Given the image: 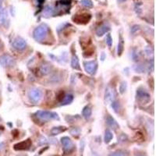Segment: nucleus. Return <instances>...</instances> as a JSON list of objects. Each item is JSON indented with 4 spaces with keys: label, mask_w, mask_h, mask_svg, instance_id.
Segmentation results:
<instances>
[{
    "label": "nucleus",
    "mask_w": 156,
    "mask_h": 156,
    "mask_svg": "<svg viewBox=\"0 0 156 156\" xmlns=\"http://www.w3.org/2000/svg\"><path fill=\"white\" fill-rule=\"evenodd\" d=\"M74 20L77 21V23H87V22H88L90 20V19H91V16L88 15V14H85V15H80V16H77V17L75 18L74 17Z\"/></svg>",
    "instance_id": "17"
},
{
    "label": "nucleus",
    "mask_w": 156,
    "mask_h": 156,
    "mask_svg": "<svg viewBox=\"0 0 156 156\" xmlns=\"http://www.w3.org/2000/svg\"><path fill=\"white\" fill-rule=\"evenodd\" d=\"M15 59L9 55H0V66L3 67H10L15 65Z\"/></svg>",
    "instance_id": "7"
},
{
    "label": "nucleus",
    "mask_w": 156,
    "mask_h": 156,
    "mask_svg": "<svg viewBox=\"0 0 156 156\" xmlns=\"http://www.w3.org/2000/svg\"><path fill=\"white\" fill-rule=\"evenodd\" d=\"M3 0H0V9H3Z\"/></svg>",
    "instance_id": "38"
},
{
    "label": "nucleus",
    "mask_w": 156,
    "mask_h": 156,
    "mask_svg": "<svg viewBox=\"0 0 156 156\" xmlns=\"http://www.w3.org/2000/svg\"><path fill=\"white\" fill-rule=\"evenodd\" d=\"M36 117L43 121H49L51 119H59L58 114L54 112L45 110H39L36 113Z\"/></svg>",
    "instance_id": "2"
},
{
    "label": "nucleus",
    "mask_w": 156,
    "mask_h": 156,
    "mask_svg": "<svg viewBox=\"0 0 156 156\" xmlns=\"http://www.w3.org/2000/svg\"><path fill=\"white\" fill-rule=\"evenodd\" d=\"M84 146H85V142L84 140L80 142V155L83 156V152H84Z\"/></svg>",
    "instance_id": "34"
},
{
    "label": "nucleus",
    "mask_w": 156,
    "mask_h": 156,
    "mask_svg": "<svg viewBox=\"0 0 156 156\" xmlns=\"http://www.w3.org/2000/svg\"><path fill=\"white\" fill-rule=\"evenodd\" d=\"M43 16L44 17H50L55 14V9L52 6H47L43 10Z\"/></svg>",
    "instance_id": "13"
},
{
    "label": "nucleus",
    "mask_w": 156,
    "mask_h": 156,
    "mask_svg": "<svg viewBox=\"0 0 156 156\" xmlns=\"http://www.w3.org/2000/svg\"><path fill=\"white\" fill-rule=\"evenodd\" d=\"M134 70L137 73H144V70H145V69H144V66H143V64H141V63L135 65L134 66Z\"/></svg>",
    "instance_id": "24"
},
{
    "label": "nucleus",
    "mask_w": 156,
    "mask_h": 156,
    "mask_svg": "<svg viewBox=\"0 0 156 156\" xmlns=\"http://www.w3.org/2000/svg\"><path fill=\"white\" fill-rule=\"evenodd\" d=\"M61 143L63 148V151L66 154L70 153L74 149V142L72 141L70 138L68 137H63L61 138Z\"/></svg>",
    "instance_id": "4"
},
{
    "label": "nucleus",
    "mask_w": 156,
    "mask_h": 156,
    "mask_svg": "<svg viewBox=\"0 0 156 156\" xmlns=\"http://www.w3.org/2000/svg\"><path fill=\"white\" fill-rule=\"evenodd\" d=\"M0 25L5 28H8L9 25V14L5 9H0Z\"/></svg>",
    "instance_id": "8"
},
{
    "label": "nucleus",
    "mask_w": 156,
    "mask_h": 156,
    "mask_svg": "<svg viewBox=\"0 0 156 156\" xmlns=\"http://www.w3.org/2000/svg\"><path fill=\"white\" fill-rule=\"evenodd\" d=\"M109 156H125V154L123 153L121 151H117L113 153H112Z\"/></svg>",
    "instance_id": "33"
},
{
    "label": "nucleus",
    "mask_w": 156,
    "mask_h": 156,
    "mask_svg": "<svg viewBox=\"0 0 156 156\" xmlns=\"http://www.w3.org/2000/svg\"><path fill=\"white\" fill-rule=\"evenodd\" d=\"M126 0H118V2L119 3H123V2H125Z\"/></svg>",
    "instance_id": "40"
},
{
    "label": "nucleus",
    "mask_w": 156,
    "mask_h": 156,
    "mask_svg": "<svg viewBox=\"0 0 156 156\" xmlns=\"http://www.w3.org/2000/svg\"><path fill=\"white\" fill-rule=\"evenodd\" d=\"M145 52H146V55L147 56H150V55H152L154 53V49L151 46H147L145 48Z\"/></svg>",
    "instance_id": "27"
},
{
    "label": "nucleus",
    "mask_w": 156,
    "mask_h": 156,
    "mask_svg": "<svg viewBox=\"0 0 156 156\" xmlns=\"http://www.w3.org/2000/svg\"><path fill=\"white\" fill-rule=\"evenodd\" d=\"M31 141L30 139H28L24 141L20 142L18 144L14 145V149L16 151H22V150H28L29 147H31Z\"/></svg>",
    "instance_id": "11"
},
{
    "label": "nucleus",
    "mask_w": 156,
    "mask_h": 156,
    "mask_svg": "<svg viewBox=\"0 0 156 156\" xmlns=\"http://www.w3.org/2000/svg\"><path fill=\"white\" fill-rule=\"evenodd\" d=\"M136 156H147L145 154H143V153H138V154H136Z\"/></svg>",
    "instance_id": "36"
},
{
    "label": "nucleus",
    "mask_w": 156,
    "mask_h": 156,
    "mask_svg": "<svg viewBox=\"0 0 156 156\" xmlns=\"http://www.w3.org/2000/svg\"><path fill=\"white\" fill-rule=\"evenodd\" d=\"M113 133L109 130H105V137H104V141L105 142L108 144V143H109L112 140H113Z\"/></svg>",
    "instance_id": "21"
},
{
    "label": "nucleus",
    "mask_w": 156,
    "mask_h": 156,
    "mask_svg": "<svg viewBox=\"0 0 156 156\" xmlns=\"http://www.w3.org/2000/svg\"><path fill=\"white\" fill-rule=\"evenodd\" d=\"M48 143V141H47V139H46L45 137H43V136H41L39 138V140H38V145H43V144H45Z\"/></svg>",
    "instance_id": "28"
},
{
    "label": "nucleus",
    "mask_w": 156,
    "mask_h": 156,
    "mask_svg": "<svg viewBox=\"0 0 156 156\" xmlns=\"http://www.w3.org/2000/svg\"><path fill=\"white\" fill-rule=\"evenodd\" d=\"M84 67L85 71L90 75H94L98 69V63L96 60L88 61L84 63Z\"/></svg>",
    "instance_id": "6"
},
{
    "label": "nucleus",
    "mask_w": 156,
    "mask_h": 156,
    "mask_svg": "<svg viewBox=\"0 0 156 156\" xmlns=\"http://www.w3.org/2000/svg\"><path fill=\"white\" fill-rule=\"evenodd\" d=\"M80 4L86 8H92L94 6V4L91 0H80Z\"/></svg>",
    "instance_id": "23"
},
{
    "label": "nucleus",
    "mask_w": 156,
    "mask_h": 156,
    "mask_svg": "<svg viewBox=\"0 0 156 156\" xmlns=\"http://www.w3.org/2000/svg\"><path fill=\"white\" fill-rule=\"evenodd\" d=\"M91 113H92L91 108L90 105H87V106H85V107L84 108L82 114H83V117H84L86 119H90V117H91Z\"/></svg>",
    "instance_id": "18"
},
{
    "label": "nucleus",
    "mask_w": 156,
    "mask_h": 156,
    "mask_svg": "<svg viewBox=\"0 0 156 156\" xmlns=\"http://www.w3.org/2000/svg\"><path fill=\"white\" fill-rule=\"evenodd\" d=\"M109 30H110V28H109V25L102 24L97 29L96 34H97V35H98V37H101V36H103L105 33H107Z\"/></svg>",
    "instance_id": "15"
},
{
    "label": "nucleus",
    "mask_w": 156,
    "mask_h": 156,
    "mask_svg": "<svg viewBox=\"0 0 156 156\" xmlns=\"http://www.w3.org/2000/svg\"><path fill=\"white\" fill-rule=\"evenodd\" d=\"M131 56H132V59H133V60H134V61H138V52H137L135 49H134V50L132 51Z\"/></svg>",
    "instance_id": "31"
},
{
    "label": "nucleus",
    "mask_w": 156,
    "mask_h": 156,
    "mask_svg": "<svg viewBox=\"0 0 156 156\" xmlns=\"http://www.w3.org/2000/svg\"><path fill=\"white\" fill-rule=\"evenodd\" d=\"M106 43H107L109 47H111L113 45V38H112L110 34H108L107 36H106Z\"/></svg>",
    "instance_id": "29"
},
{
    "label": "nucleus",
    "mask_w": 156,
    "mask_h": 156,
    "mask_svg": "<svg viewBox=\"0 0 156 156\" xmlns=\"http://www.w3.org/2000/svg\"><path fill=\"white\" fill-rule=\"evenodd\" d=\"M71 66L74 70H80V66L79 59L76 55H73V57L71 59Z\"/></svg>",
    "instance_id": "16"
},
{
    "label": "nucleus",
    "mask_w": 156,
    "mask_h": 156,
    "mask_svg": "<svg viewBox=\"0 0 156 156\" xmlns=\"http://www.w3.org/2000/svg\"><path fill=\"white\" fill-rule=\"evenodd\" d=\"M52 70V66L49 63H44L40 67V71L42 75H48Z\"/></svg>",
    "instance_id": "14"
},
{
    "label": "nucleus",
    "mask_w": 156,
    "mask_h": 156,
    "mask_svg": "<svg viewBox=\"0 0 156 156\" xmlns=\"http://www.w3.org/2000/svg\"><path fill=\"white\" fill-rule=\"evenodd\" d=\"M106 123L107 125L110 127L111 129H113L114 130H116L117 129L119 128V125L118 124V122L116 121V119H114L113 117L110 116V115H108L106 117Z\"/></svg>",
    "instance_id": "12"
},
{
    "label": "nucleus",
    "mask_w": 156,
    "mask_h": 156,
    "mask_svg": "<svg viewBox=\"0 0 156 156\" xmlns=\"http://www.w3.org/2000/svg\"><path fill=\"white\" fill-rule=\"evenodd\" d=\"M74 100V96L70 94H69V95H66L65 96L64 98H63V100L62 101V105H66L68 104H70L71 102L73 101Z\"/></svg>",
    "instance_id": "22"
},
{
    "label": "nucleus",
    "mask_w": 156,
    "mask_h": 156,
    "mask_svg": "<svg viewBox=\"0 0 156 156\" xmlns=\"http://www.w3.org/2000/svg\"><path fill=\"white\" fill-rule=\"evenodd\" d=\"M114 98V91L113 89L111 87L108 86L106 89H105V104H109L112 101H113Z\"/></svg>",
    "instance_id": "10"
},
{
    "label": "nucleus",
    "mask_w": 156,
    "mask_h": 156,
    "mask_svg": "<svg viewBox=\"0 0 156 156\" xmlns=\"http://www.w3.org/2000/svg\"><path fill=\"white\" fill-rule=\"evenodd\" d=\"M66 129L64 126H57V127H53L51 130V135L54 136V135H58L61 134L62 132H64Z\"/></svg>",
    "instance_id": "19"
},
{
    "label": "nucleus",
    "mask_w": 156,
    "mask_h": 156,
    "mask_svg": "<svg viewBox=\"0 0 156 156\" xmlns=\"http://www.w3.org/2000/svg\"><path fill=\"white\" fill-rule=\"evenodd\" d=\"M28 98L33 103L37 104L42 98V92L39 88H33L30 89V91H28Z\"/></svg>",
    "instance_id": "3"
},
{
    "label": "nucleus",
    "mask_w": 156,
    "mask_h": 156,
    "mask_svg": "<svg viewBox=\"0 0 156 156\" xmlns=\"http://www.w3.org/2000/svg\"><path fill=\"white\" fill-rule=\"evenodd\" d=\"M13 47L14 49H17V50H24L27 46V42L24 38H22L20 37H17L16 38L14 39V41H13Z\"/></svg>",
    "instance_id": "9"
},
{
    "label": "nucleus",
    "mask_w": 156,
    "mask_h": 156,
    "mask_svg": "<svg viewBox=\"0 0 156 156\" xmlns=\"http://www.w3.org/2000/svg\"><path fill=\"white\" fill-rule=\"evenodd\" d=\"M112 108L113 109L115 112H118L119 109V104L118 101H113L112 104Z\"/></svg>",
    "instance_id": "30"
},
{
    "label": "nucleus",
    "mask_w": 156,
    "mask_h": 156,
    "mask_svg": "<svg viewBox=\"0 0 156 156\" xmlns=\"http://www.w3.org/2000/svg\"><path fill=\"white\" fill-rule=\"evenodd\" d=\"M139 30H140V26H139V25H134V26H133L131 28L130 31H131L132 34H136Z\"/></svg>",
    "instance_id": "32"
},
{
    "label": "nucleus",
    "mask_w": 156,
    "mask_h": 156,
    "mask_svg": "<svg viewBox=\"0 0 156 156\" xmlns=\"http://www.w3.org/2000/svg\"><path fill=\"white\" fill-rule=\"evenodd\" d=\"M49 33V27L45 24H41L35 28L33 32V37L38 41L45 40Z\"/></svg>",
    "instance_id": "1"
},
{
    "label": "nucleus",
    "mask_w": 156,
    "mask_h": 156,
    "mask_svg": "<svg viewBox=\"0 0 156 156\" xmlns=\"http://www.w3.org/2000/svg\"><path fill=\"white\" fill-rule=\"evenodd\" d=\"M126 88H127L126 82V81H122V82L120 84V85H119V92H120V94H123V93L126 91Z\"/></svg>",
    "instance_id": "26"
},
{
    "label": "nucleus",
    "mask_w": 156,
    "mask_h": 156,
    "mask_svg": "<svg viewBox=\"0 0 156 156\" xmlns=\"http://www.w3.org/2000/svg\"><path fill=\"white\" fill-rule=\"evenodd\" d=\"M124 47V42H123V38H122V36L120 34L119 36V44H118V49H117V53H118V55H122V52H123V48Z\"/></svg>",
    "instance_id": "20"
},
{
    "label": "nucleus",
    "mask_w": 156,
    "mask_h": 156,
    "mask_svg": "<svg viewBox=\"0 0 156 156\" xmlns=\"http://www.w3.org/2000/svg\"><path fill=\"white\" fill-rule=\"evenodd\" d=\"M44 2H45V0H38V4H40V5H41L42 3H44Z\"/></svg>",
    "instance_id": "37"
},
{
    "label": "nucleus",
    "mask_w": 156,
    "mask_h": 156,
    "mask_svg": "<svg viewBox=\"0 0 156 156\" xmlns=\"http://www.w3.org/2000/svg\"><path fill=\"white\" fill-rule=\"evenodd\" d=\"M80 132H81L80 129L77 128V127H73V128H71L70 130V134L74 136V137H75V136H76V137L79 136V135L80 134Z\"/></svg>",
    "instance_id": "25"
},
{
    "label": "nucleus",
    "mask_w": 156,
    "mask_h": 156,
    "mask_svg": "<svg viewBox=\"0 0 156 156\" xmlns=\"http://www.w3.org/2000/svg\"><path fill=\"white\" fill-rule=\"evenodd\" d=\"M104 59H105V53L103 52V53H102V56H101V60H104Z\"/></svg>",
    "instance_id": "39"
},
{
    "label": "nucleus",
    "mask_w": 156,
    "mask_h": 156,
    "mask_svg": "<svg viewBox=\"0 0 156 156\" xmlns=\"http://www.w3.org/2000/svg\"><path fill=\"white\" fill-rule=\"evenodd\" d=\"M4 147H5V143L4 142H1L0 143V153L3 151V150L4 149Z\"/></svg>",
    "instance_id": "35"
},
{
    "label": "nucleus",
    "mask_w": 156,
    "mask_h": 156,
    "mask_svg": "<svg viewBox=\"0 0 156 156\" xmlns=\"http://www.w3.org/2000/svg\"><path fill=\"white\" fill-rule=\"evenodd\" d=\"M137 98L142 104H147L151 99V95L144 89L139 88L137 91Z\"/></svg>",
    "instance_id": "5"
}]
</instances>
